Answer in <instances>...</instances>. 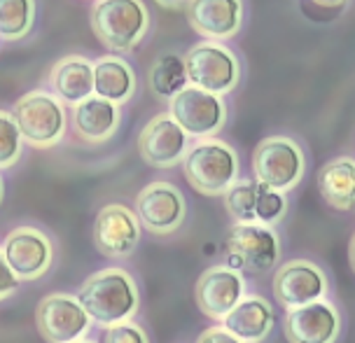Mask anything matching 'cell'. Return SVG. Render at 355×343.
<instances>
[{
  "label": "cell",
  "instance_id": "obj_1",
  "mask_svg": "<svg viewBox=\"0 0 355 343\" xmlns=\"http://www.w3.org/2000/svg\"><path fill=\"white\" fill-rule=\"evenodd\" d=\"M78 301L89 315V320L101 327H112L119 322H129L138 313V285L131 273L110 266L89 276L78 292Z\"/></svg>",
  "mask_w": 355,
  "mask_h": 343
},
{
  "label": "cell",
  "instance_id": "obj_2",
  "mask_svg": "<svg viewBox=\"0 0 355 343\" xmlns=\"http://www.w3.org/2000/svg\"><path fill=\"white\" fill-rule=\"evenodd\" d=\"M189 187L204 196H222L241 177L239 152L220 138H201L182 159Z\"/></svg>",
  "mask_w": 355,
  "mask_h": 343
},
{
  "label": "cell",
  "instance_id": "obj_3",
  "mask_svg": "<svg viewBox=\"0 0 355 343\" xmlns=\"http://www.w3.org/2000/svg\"><path fill=\"white\" fill-rule=\"evenodd\" d=\"M92 30L110 52H133L150 30V10L143 0H96L92 8Z\"/></svg>",
  "mask_w": 355,
  "mask_h": 343
},
{
  "label": "cell",
  "instance_id": "obj_4",
  "mask_svg": "<svg viewBox=\"0 0 355 343\" xmlns=\"http://www.w3.org/2000/svg\"><path fill=\"white\" fill-rule=\"evenodd\" d=\"M182 61H185L187 85L211 91L215 96L225 98L241 85L243 66H241L239 54L225 42H196L194 47L187 49Z\"/></svg>",
  "mask_w": 355,
  "mask_h": 343
},
{
  "label": "cell",
  "instance_id": "obj_5",
  "mask_svg": "<svg viewBox=\"0 0 355 343\" xmlns=\"http://www.w3.org/2000/svg\"><path fill=\"white\" fill-rule=\"evenodd\" d=\"M12 117L21 133V141L37 150H49L59 145L68 129L63 103L44 89L24 94L12 107Z\"/></svg>",
  "mask_w": 355,
  "mask_h": 343
},
{
  "label": "cell",
  "instance_id": "obj_6",
  "mask_svg": "<svg viewBox=\"0 0 355 343\" xmlns=\"http://www.w3.org/2000/svg\"><path fill=\"white\" fill-rule=\"evenodd\" d=\"M306 173L304 148L290 136H269L252 152V175L257 182L288 194L300 185Z\"/></svg>",
  "mask_w": 355,
  "mask_h": 343
},
{
  "label": "cell",
  "instance_id": "obj_7",
  "mask_svg": "<svg viewBox=\"0 0 355 343\" xmlns=\"http://www.w3.org/2000/svg\"><path fill=\"white\" fill-rule=\"evenodd\" d=\"M168 114L189 138H215L225 129L230 107L225 98L187 85L168 100Z\"/></svg>",
  "mask_w": 355,
  "mask_h": 343
},
{
  "label": "cell",
  "instance_id": "obj_8",
  "mask_svg": "<svg viewBox=\"0 0 355 343\" xmlns=\"http://www.w3.org/2000/svg\"><path fill=\"white\" fill-rule=\"evenodd\" d=\"M227 257L236 271L266 273L276 269L281 259V238L274 227L234 225L227 236Z\"/></svg>",
  "mask_w": 355,
  "mask_h": 343
},
{
  "label": "cell",
  "instance_id": "obj_9",
  "mask_svg": "<svg viewBox=\"0 0 355 343\" xmlns=\"http://www.w3.org/2000/svg\"><path fill=\"white\" fill-rule=\"evenodd\" d=\"M136 218L145 231L155 236H168L185 225L187 201L173 182H150L136 196Z\"/></svg>",
  "mask_w": 355,
  "mask_h": 343
},
{
  "label": "cell",
  "instance_id": "obj_10",
  "mask_svg": "<svg viewBox=\"0 0 355 343\" xmlns=\"http://www.w3.org/2000/svg\"><path fill=\"white\" fill-rule=\"evenodd\" d=\"M327 292L325 271L311 259H290L274 273V297L285 310L325 299Z\"/></svg>",
  "mask_w": 355,
  "mask_h": 343
},
{
  "label": "cell",
  "instance_id": "obj_11",
  "mask_svg": "<svg viewBox=\"0 0 355 343\" xmlns=\"http://www.w3.org/2000/svg\"><path fill=\"white\" fill-rule=\"evenodd\" d=\"M3 257L17 281H37L49 271L54 259L52 240L35 227H17L3 240Z\"/></svg>",
  "mask_w": 355,
  "mask_h": 343
},
{
  "label": "cell",
  "instance_id": "obj_12",
  "mask_svg": "<svg viewBox=\"0 0 355 343\" xmlns=\"http://www.w3.org/2000/svg\"><path fill=\"white\" fill-rule=\"evenodd\" d=\"M35 325L47 343H75L85 339L92 320L73 294H47L37 304Z\"/></svg>",
  "mask_w": 355,
  "mask_h": 343
},
{
  "label": "cell",
  "instance_id": "obj_13",
  "mask_svg": "<svg viewBox=\"0 0 355 343\" xmlns=\"http://www.w3.org/2000/svg\"><path fill=\"white\" fill-rule=\"evenodd\" d=\"M141 243V222L131 208L122 203L103 206L94 220V245L103 257L124 259Z\"/></svg>",
  "mask_w": 355,
  "mask_h": 343
},
{
  "label": "cell",
  "instance_id": "obj_14",
  "mask_svg": "<svg viewBox=\"0 0 355 343\" xmlns=\"http://www.w3.org/2000/svg\"><path fill=\"white\" fill-rule=\"evenodd\" d=\"M185 17L196 35L213 42L236 37L245 21L243 0H185Z\"/></svg>",
  "mask_w": 355,
  "mask_h": 343
},
{
  "label": "cell",
  "instance_id": "obj_15",
  "mask_svg": "<svg viewBox=\"0 0 355 343\" xmlns=\"http://www.w3.org/2000/svg\"><path fill=\"white\" fill-rule=\"evenodd\" d=\"M138 150L145 164L155 168H173L182 164L189 150V136L168 112H159L143 126L138 136Z\"/></svg>",
  "mask_w": 355,
  "mask_h": 343
},
{
  "label": "cell",
  "instance_id": "obj_16",
  "mask_svg": "<svg viewBox=\"0 0 355 343\" xmlns=\"http://www.w3.org/2000/svg\"><path fill=\"white\" fill-rule=\"evenodd\" d=\"M283 332L290 343H337L341 336V313L329 299L290 308L283 320Z\"/></svg>",
  "mask_w": 355,
  "mask_h": 343
},
{
  "label": "cell",
  "instance_id": "obj_17",
  "mask_svg": "<svg viewBox=\"0 0 355 343\" xmlns=\"http://www.w3.org/2000/svg\"><path fill=\"white\" fill-rule=\"evenodd\" d=\"M194 297L201 313L213 320H222L245 297L243 273L232 269L230 264L211 266L196 281Z\"/></svg>",
  "mask_w": 355,
  "mask_h": 343
},
{
  "label": "cell",
  "instance_id": "obj_18",
  "mask_svg": "<svg viewBox=\"0 0 355 343\" xmlns=\"http://www.w3.org/2000/svg\"><path fill=\"white\" fill-rule=\"evenodd\" d=\"M276 325L274 306L259 294H245L230 313L222 317V327L243 343H262Z\"/></svg>",
  "mask_w": 355,
  "mask_h": 343
},
{
  "label": "cell",
  "instance_id": "obj_19",
  "mask_svg": "<svg viewBox=\"0 0 355 343\" xmlns=\"http://www.w3.org/2000/svg\"><path fill=\"white\" fill-rule=\"evenodd\" d=\"M49 89L66 105H78L94 96V61L82 54L63 56L49 71Z\"/></svg>",
  "mask_w": 355,
  "mask_h": 343
},
{
  "label": "cell",
  "instance_id": "obj_20",
  "mask_svg": "<svg viewBox=\"0 0 355 343\" xmlns=\"http://www.w3.org/2000/svg\"><path fill=\"white\" fill-rule=\"evenodd\" d=\"M119 105L103 100L98 96H89L82 103L73 105V129L85 143H107L119 129Z\"/></svg>",
  "mask_w": 355,
  "mask_h": 343
},
{
  "label": "cell",
  "instance_id": "obj_21",
  "mask_svg": "<svg viewBox=\"0 0 355 343\" xmlns=\"http://www.w3.org/2000/svg\"><path fill=\"white\" fill-rule=\"evenodd\" d=\"M136 94V73L117 54H103L94 61V96L115 105L129 103Z\"/></svg>",
  "mask_w": 355,
  "mask_h": 343
},
{
  "label": "cell",
  "instance_id": "obj_22",
  "mask_svg": "<svg viewBox=\"0 0 355 343\" xmlns=\"http://www.w3.org/2000/svg\"><path fill=\"white\" fill-rule=\"evenodd\" d=\"M318 192L329 208L339 213L355 211V157L341 155L327 161L318 173Z\"/></svg>",
  "mask_w": 355,
  "mask_h": 343
},
{
  "label": "cell",
  "instance_id": "obj_23",
  "mask_svg": "<svg viewBox=\"0 0 355 343\" xmlns=\"http://www.w3.org/2000/svg\"><path fill=\"white\" fill-rule=\"evenodd\" d=\"M150 82V91L157 98H166L171 100L180 89L187 87V73H185V61L180 54L166 52L150 66L148 73Z\"/></svg>",
  "mask_w": 355,
  "mask_h": 343
},
{
  "label": "cell",
  "instance_id": "obj_24",
  "mask_svg": "<svg viewBox=\"0 0 355 343\" xmlns=\"http://www.w3.org/2000/svg\"><path fill=\"white\" fill-rule=\"evenodd\" d=\"M35 0H0V37L5 42L24 40L33 30Z\"/></svg>",
  "mask_w": 355,
  "mask_h": 343
},
{
  "label": "cell",
  "instance_id": "obj_25",
  "mask_svg": "<svg viewBox=\"0 0 355 343\" xmlns=\"http://www.w3.org/2000/svg\"><path fill=\"white\" fill-rule=\"evenodd\" d=\"M255 177H239L225 194V208L234 225H255Z\"/></svg>",
  "mask_w": 355,
  "mask_h": 343
},
{
  "label": "cell",
  "instance_id": "obj_26",
  "mask_svg": "<svg viewBox=\"0 0 355 343\" xmlns=\"http://www.w3.org/2000/svg\"><path fill=\"white\" fill-rule=\"evenodd\" d=\"M285 213H288V199H285V194L262 185V182H257V189H255V225L274 227L285 218Z\"/></svg>",
  "mask_w": 355,
  "mask_h": 343
},
{
  "label": "cell",
  "instance_id": "obj_27",
  "mask_svg": "<svg viewBox=\"0 0 355 343\" xmlns=\"http://www.w3.org/2000/svg\"><path fill=\"white\" fill-rule=\"evenodd\" d=\"M24 152L21 133L17 129V122L12 112L0 110V168H10L19 161Z\"/></svg>",
  "mask_w": 355,
  "mask_h": 343
},
{
  "label": "cell",
  "instance_id": "obj_28",
  "mask_svg": "<svg viewBox=\"0 0 355 343\" xmlns=\"http://www.w3.org/2000/svg\"><path fill=\"white\" fill-rule=\"evenodd\" d=\"M101 343H150L148 332L136 322H119V325L105 327Z\"/></svg>",
  "mask_w": 355,
  "mask_h": 343
},
{
  "label": "cell",
  "instance_id": "obj_29",
  "mask_svg": "<svg viewBox=\"0 0 355 343\" xmlns=\"http://www.w3.org/2000/svg\"><path fill=\"white\" fill-rule=\"evenodd\" d=\"M313 8H318L322 15V19H337V17H341L344 12L351 8V3L353 0H309Z\"/></svg>",
  "mask_w": 355,
  "mask_h": 343
},
{
  "label": "cell",
  "instance_id": "obj_30",
  "mask_svg": "<svg viewBox=\"0 0 355 343\" xmlns=\"http://www.w3.org/2000/svg\"><path fill=\"white\" fill-rule=\"evenodd\" d=\"M17 285H19L17 276L10 271V266L3 257V250H0V301H3L5 297H10L12 292L17 290Z\"/></svg>",
  "mask_w": 355,
  "mask_h": 343
},
{
  "label": "cell",
  "instance_id": "obj_31",
  "mask_svg": "<svg viewBox=\"0 0 355 343\" xmlns=\"http://www.w3.org/2000/svg\"><path fill=\"white\" fill-rule=\"evenodd\" d=\"M196 343H243V341H239L236 336L227 332L222 325H215V327H208L206 332H201Z\"/></svg>",
  "mask_w": 355,
  "mask_h": 343
},
{
  "label": "cell",
  "instance_id": "obj_32",
  "mask_svg": "<svg viewBox=\"0 0 355 343\" xmlns=\"http://www.w3.org/2000/svg\"><path fill=\"white\" fill-rule=\"evenodd\" d=\"M348 264H351V269L355 273V234H353L351 243H348Z\"/></svg>",
  "mask_w": 355,
  "mask_h": 343
},
{
  "label": "cell",
  "instance_id": "obj_33",
  "mask_svg": "<svg viewBox=\"0 0 355 343\" xmlns=\"http://www.w3.org/2000/svg\"><path fill=\"white\" fill-rule=\"evenodd\" d=\"M3 196H5V185H3V177H0V203H3Z\"/></svg>",
  "mask_w": 355,
  "mask_h": 343
},
{
  "label": "cell",
  "instance_id": "obj_34",
  "mask_svg": "<svg viewBox=\"0 0 355 343\" xmlns=\"http://www.w3.org/2000/svg\"><path fill=\"white\" fill-rule=\"evenodd\" d=\"M75 343H98V341H89V339H80V341H75Z\"/></svg>",
  "mask_w": 355,
  "mask_h": 343
}]
</instances>
